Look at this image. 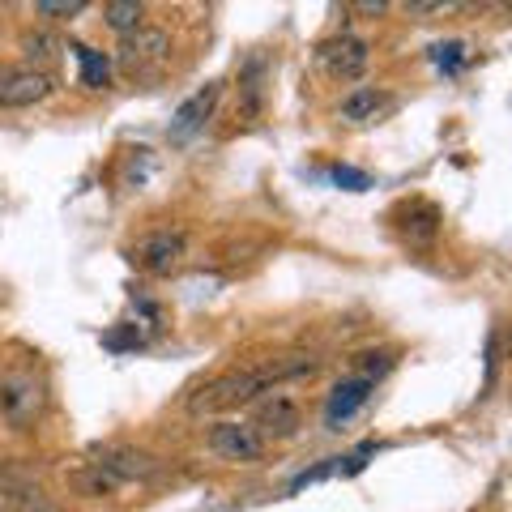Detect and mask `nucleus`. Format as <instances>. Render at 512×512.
<instances>
[{"label": "nucleus", "mask_w": 512, "mask_h": 512, "mask_svg": "<svg viewBox=\"0 0 512 512\" xmlns=\"http://www.w3.org/2000/svg\"><path fill=\"white\" fill-rule=\"evenodd\" d=\"M316 359L312 355H286V359H269L261 367H231V372L214 376L201 393L188 397V410L192 414H218V410H239L256 402L261 393H269L274 384L282 380H303V376H316Z\"/></svg>", "instance_id": "1"}, {"label": "nucleus", "mask_w": 512, "mask_h": 512, "mask_svg": "<svg viewBox=\"0 0 512 512\" xmlns=\"http://www.w3.org/2000/svg\"><path fill=\"white\" fill-rule=\"evenodd\" d=\"M171 60V35L163 26H141L133 35H124L116 47V69L128 82H154Z\"/></svg>", "instance_id": "2"}, {"label": "nucleus", "mask_w": 512, "mask_h": 512, "mask_svg": "<svg viewBox=\"0 0 512 512\" xmlns=\"http://www.w3.org/2000/svg\"><path fill=\"white\" fill-rule=\"evenodd\" d=\"M47 410V384L35 372H9L0 376V419L9 427H35Z\"/></svg>", "instance_id": "3"}, {"label": "nucleus", "mask_w": 512, "mask_h": 512, "mask_svg": "<svg viewBox=\"0 0 512 512\" xmlns=\"http://www.w3.org/2000/svg\"><path fill=\"white\" fill-rule=\"evenodd\" d=\"M90 461L99 470H107L116 483H154L163 474V461L137 444H90Z\"/></svg>", "instance_id": "4"}, {"label": "nucleus", "mask_w": 512, "mask_h": 512, "mask_svg": "<svg viewBox=\"0 0 512 512\" xmlns=\"http://www.w3.org/2000/svg\"><path fill=\"white\" fill-rule=\"evenodd\" d=\"M184 252H188V235L184 231H150V235H141L137 244L128 248V261H133L141 274H150V278H167V274L180 269Z\"/></svg>", "instance_id": "5"}, {"label": "nucleus", "mask_w": 512, "mask_h": 512, "mask_svg": "<svg viewBox=\"0 0 512 512\" xmlns=\"http://www.w3.org/2000/svg\"><path fill=\"white\" fill-rule=\"evenodd\" d=\"M316 60L325 64V73L333 82H359L367 73V64H372V47H367V39L342 30V35H333L329 43L316 47Z\"/></svg>", "instance_id": "6"}, {"label": "nucleus", "mask_w": 512, "mask_h": 512, "mask_svg": "<svg viewBox=\"0 0 512 512\" xmlns=\"http://www.w3.org/2000/svg\"><path fill=\"white\" fill-rule=\"evenodd\" d=\"M248 427H252L265 444H269V440H291V436H299V427H303V410H299L295 397L269 393L265 402H256Z\"/></svg>", "instance_id": "7"}, {"label": "nucleus", "mask_w": 512, "mask_h": 512, "mask_svg": "<svg viewBox=\"0 0 512 512\" xmlns=\"http://www.w3.org/2000/svg\"><path fill=\"white\" fill-rule=\"evenodd\" d=\"M205 444H210V453L222 457V461H261L265 453V440L256 436V431L248 423H235V419H222L210 427V436H205Z\"/></svg>", "instance_id": "8"}, {"label": "nucleus", "mask_w": 512, "mask_h": 512, "mask_svg": "<svg viewBox=\"0 0 512 512\" xmlns=\"http://www.w3.org/2000/svg\"><path fill=\"white\" fill-rule=\"evenodd\" d=\"M222 99V82H205L192 99H184L180 107H175V116H171V128H167V137L175 141V146H184V141H192L205 128V120L214 116V107Z\"/></svg>", "instance_id": "9"}, {"label": "nucleus", "mask_w": 512, "mask_h": 512, "mask_svg": "<svg viewBox=\"0 0 512 512\" xmlns=\"http://www.w3.org/2000/svg\"><path fill=\"white\" fill-rule=\"evenodd\" d=\"M372 393H376L372 380H359V376L338 380V384L329 389V397H325V427H329V431H342L367 402H372Z\"/></svg>", "instance_id": "10"}, {"label": "nucleus", "mask_w": 512, "mask_h": 512, "mask_svg": "<svg viewBox=\"0 0 512 512\" xmlns=\"http://www.w3.org/2000/svg\"><path fill=\"white\" fill-rule=\"evenodd\" d=\"M56 77L43 69H9L5 73V90H0V107H35L43 99H52Z\"/></svg>", "instance_id": "11"}, {"label": "nucleus", "mask_w": 512, "mask_h": 512, "mask_svg": "<svg viewBox=\"0 0 512 512\" xmlns=\"http://www.w3.org/2000/svg\"><path fill=\"white\" fill-rule=\"evenodd\" d=\"M265 82H269V60L261 52H252L244 64H239V116L244 120H261Z\"/></svg>", "instance_id": "12"}, {"label": "nucleus", "mask_w": 512, "mask_h": 512, "mask_svg": "<svg viewBox=\"0 0 512 512\" xmlns=\"http://www.w3.org/2000/svg\"><path fill=\"white\" fill-rule=\"evenodd\" d=\"M440 222L444 218H440V210L431 201H410L402 210V222H397V227H402L410 248H431L440 239Z\"/></svg>", "instance_id": "13"}, {"label": "nucleus", "mask_w": 512, "mask_h": 512, "mask_svg": "<svg viewBox=\"0 0 512 512\" xmlns=\"http://www.w3.org/2000/svg\"><path fill=\"white\" fill-rule=\"evenodd\" d=\"M380 107H389V94L376 90V86H355L338 103V120L342 124H367V120L380 116Z\"/></svg>", "instance_id": "14"}, {"label": "nucleus", "mask_w": 512, "mask_h": 512, "mask_svg": "<svg viewBox=\"0 0 512 512\" xmlns=\"http://www.w3.org/2000/svg\"><path fill=\"white\" fill-rule=\"evenodd\" d=\"M69 487H73L77 495H86V500H107V495H116V491H120L116 478H111L107 470H99L94 461H86V466L69 470Z\"/></svg>", "instance_id": "15"}, {"label": "nucleus", "mask_w": 512, "mask_h": 512, "mask_svg": "<svg viewBox=\"0 0 512 512\" xmlns=\"http://www.w3.org/2000/svg\"><path fill=\"white\" fill-rule=\"evenodd\" d=\"M103 26L116 30V35H133V30L146 26V5L141 0H107L103 5Z\"/></svg>", "instance_id": "16"}, {"label": "nucleus", "mask_w": 512, "mask_h": 512, "mask_svg": "<svg viewBox=\"0 0 512 512\" xmlns=\"http://www.w3.org/2000/svg\"><path fill=\"white\" fill-rule=\"evenodd\" d=\"M73 56H77V64H82V86L86 90H103L111 82V60L103 52H94V47H86V43H73Z\"/></svg>", "instance_id": "17"}, {"label": "nucleus", "mask_w": 512, "mask_h": 512, "mask_svg": "<svg viewBox=\"0 0 512 512\" xmlns=\"http://www.w3.org/2000/svg\"><path fill=\"white\" fill-rule=\"evenodd\" d=\"M60 52V39L52 35V30H30V35H22V56H26V69H43L56 60Z\"/></svg>", "instance_id": "18"}, {"label": "nucleus", "mask_w": 512, "mask_h": 512, "mask_svg": "<svg viewBox=\"0 0 512 512\" xmlns=\"http://www.w3.org/2000/svg\"><path fill=\"white\" fill-rule=\"evenodd\" d=\"M350 367H355L359 380H372L376 384V380H384L397 367V355H393V350H384V346H372V350H359V355L350 359Z\"/></svg>", "instance_id": "19"}, {"label": "nucleus", "mask_w": 512, "mask_h": 512, "mask_svg": "<svg viewBox=\"0 0 512 512\" xmlns=\"http://www.w3.org/2000/svg\"><path fill=\"white\" fill-rule=\"evenodd\" d=\"M5 504H9L13 512H60V504H56L39 483H26V487H18L13 495H5Z\"/></svg>", "instance_id": "20"}, {"label": "nucleus", "mask_w": 512, "mask_h": 512, "mask_svg": "<svg viewBox=\"0 0 512 512\" xmlns=\"http://www.w3.org/2000/svg\"><path fill=\"white\" fill-rule=\"evenodd\" d=\"M26 483H35V470L26 461H0V495H13Z\"/></svg>", "instance_id": "21"}, {"label": "nucleus", "mask_w": 512, "mask_h": 512, "mask_svg": "<svg viewBox=\"0 0 512 512\" xmlns=\"http://www.w3.org/2000/svg\"><path fill=\"white\" fill-rule=\"evenodd\" d=\"M39 18H56V22H73L86 13V0H39L35 5Z\"/></svg>", "instance_id": "22"}, {"label": "nucleus", "mask_w": 512, "mask_h": 512, "mask_svg": "<svg viewBox=\"0 0 512 512\" xmlns=\"http://www.w3.org/2000/svg\"><path fill=\"white\" fill-rule=\"evenodd\" d=\"M466 56H470V52H466V43H461V39H448V43L431 47V60H436V69H444V73H457Z\"/></svg>", "instance_id": "23"}, {"label": "nucleus", "mask_w": 512, "mask_h": 512, "mask_svg": "<svg viewBox=\"0 0 512 512\" xmlns=\"http://www.w3.org/2000/svg\"><path fill=\"white\" fill-rule=\"evenodd\" d=\"M103 346L107 350H141L146 346V333H141L137 325H124L116 333H103Z\"/></svg>", "instance_id": "24"}, {"label": "nucleus", "mask_w": 512, "mask_h": 512, "mask_svg": "<svg viewBox=\"0 0 512 512\" xmlns=\"http://www.w3.org/2000/svg\"><path fill=\"white\" fill-rule=\"evenodd\" d=\"M333 184H342L346 192H367L372 188V180H367L363 171H355V167H333Z\"/></svg>", "instance_id": "25"}, {"label": "nucleus", "mask_w": 512, "mask_h": 512, "mask_svg": "<svg viewBox=\"0 0 512 512\" xmlns=\"http://www.w3.org/2000/svg\"><path fill=\"white\" fill-rule=\"evenodd\" d=\"M457 5H440V0H414V5H406V13H414V18H431V13H453Z\"/></svg>", "instance_id": "26"}, {"label": "nucleus", "mask_w": 512, "mask_h": 512, "mask_svg": "<svg viewBox=\"0 0 512 512\" xmlns=\"http://www.w3.org/2000/svg\"><path fill=\"white\" fill-rule=\"evenodd\" d=\"M495 372H500V333L491 329V338H487V384L495 380Z\"/></svg>", "instance_id": "27"}, {"label": "nucleus", "mask_w": 512, "mask_h": 512, "mask_svg": "<svg viewBox=\"0 0 512 512\" xmlns=\"http://www.w3.org/2000/svg\"><path fill=\"white\" fill-rule=\"evenodd\" d=\"M359 13H384V9H389V5H384V0H363V5H355Z\"/></svg>", "instance_id": "28"}, {"label": "nucleus", "mask_w": 512, "mask_h": 512, "mask_svg": "<svg viewBox=\"0 0 512 512\" xmlns=\"http://www.w3.org/2000/svg\"><path fill=\"white\" fill-rule=\"evenodd\" d=\"M5 73H9V69H0V90H5Z\"/></svg>", "instance_id": "29"}, {"label": "nucleus", "mask_w": 512, "mask_h": 512, "mask_svg": "<svg viewBox=\"0 0 512 512\" xmlns=\"http://www.w3.org/2000/svg\"><path fill=\"white\" fill-rule=\"evenodd\" d=\"M0 512H5V508H0Z\"/></svg>", "instance_id": "30"}]
</instances>
